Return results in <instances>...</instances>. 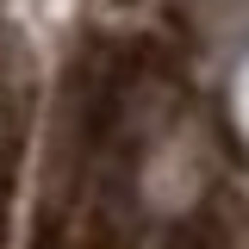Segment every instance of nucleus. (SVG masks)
<instances>
[{
    "label": "nucleus",
    "mask_w": 249,
    "mask_h": 249,
    "mask_svg": "<svg viewBox=\"0 0 249 249\" xmlns=\"http://www.w3.org/2000/svg\"><path fill=\"white\" fill-rule=\"evenodd\" d=\"M162 249H231V243H224V231H218L212 218H181Z\"/></svg>",
    "instance_id": "nucleus-1"
}]
</instances>
